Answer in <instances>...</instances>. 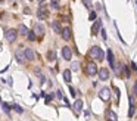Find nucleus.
<instances>
[{
    "mask_svg": "<svg viewBox=\"0 0 137 121\" xmlns=\"http://www.w3.org/2000/svg\"><path fill=\"white\" fill-rule=\"evenodd\" d=\"M27 39H28L30 41H34V40L37 39V34H36L34 31H28V34H27Z\"/></svg>",
    "mask_w": 137,
    "mask_h": 121,
    "instance_id": "nucleus-20",
    "label": "nucleus"
},
{
    "mask_svg": "<svg viewBox=\"0 0 137 121\" xmlns=\"http://www.w3.org/2000/svg\"><path fill=\"white\" fill-rule=\"evenodd\" d=\"M52 8H53V9H58V8H59V3H58V2H52Z\"/></svg>",
    "mask_w": 137,
    "mask_h": 121,
    "instance_id": "nucleus-28",
    "label": "nucleus"
},
{
    "mask_svg": "<svg viewBox=\"0 0 137 121\" xmlns=\"http://www.w3.org/2000/svg\"><path fill=\"white\" fill-rule=\"evenodd\" d=\"M131 69H133V71H137V65H136V62H131Z\"/></svg>",
    "mask_w": 137,
    "mask_h": 121,
    "instance_id": "nucleus-31",
    "label": "nucleus"
},
{
    "mask_svg": "<svg viewBox=\"0 0 137 121\" xmlns=\"http://www.w3.org/2000/svg\"><path fill=\"white\" fill-rule=\"evenodd\" d=\"M55 59H56V52L55 50H49V52H47V61L53 62Z\"/></svg>",
    "mask_w": 137,
    "mask_h": 121,
    "instance_id": "nucleus-16",
    "label": "nucleus"
},
{
    "mask_svg": "<svg viewBox=\"0 0 137 121\" xmlns=\"http://www.w3.org/2000/svg\"><path fill=\"white\" fill-rule=\"evenodd\" d=\"M62 56H64V59H66V61H69V59L72 58V50L69 49V46H64V47H62Z\"/></svg>",
    "mask_w": 137,
    "mask_h": 121,
    "instance_id": "nucleus-7",
    "label": "nucleus"
},
{
    "mask_svg": "<svg viewBox=\"0 0 137 121\" xmlns=\"http://www.w3.org/2000/svg\"><path fill=\"white\" fill-rule=\"evenodd\" d=\"M2 3H3V0H0V5H2Z\"/></svg>",
    "mask_w": 137,
    "mask_h": 121,
    "instance_id": "nucleus-37",
    "label": "nucleus"
},
{
    "mask_svg": "<svg viewBox=\"0 0 137 121\" xmlns=\"http://www.w3.org/2000/svg\"><path fill=\"white\" fill-rule=\"evenodd\" d=\"M122 69H124V74H125V77H127V78H130V75H131V71H130V68L125 67V65H122Z\"/></svg>",
    "mask_w": 137,
    "mask_h": 121,
    "instance_id": "nucleus-22",
    "label": "nucleus"
},
{
    "mask_svg": "<svg viewBox=\"0 0 137 121\" xmlns=\"http://www.w3.org/2000/svg\"><path fill=\"white\" fill-rule=\"evenodd\" d=\"M2 106H3V111H5L6 114H10V109H9V106H8V103H2Z\"/></svg>",
    "mask_w": 137,
    "mask_h": 121,
    "instance_id": "nucleus-24",
    "label": "nucleus"
},
{
    "mask_svg": "<svg viewBox=\"0 0 137 121\" xmlns=\"http://www.w3.org/2000/svg\"><path fill=\"white\" fill-rule=\"evenodd\" d=\"M64 80L66 81V83L71 81V71H69V69H65L64 71Z\"/></svg>",
    "mask_w": 137,
    "mask_h": 121,
    "instance_id": "nucleus-19",
    "label": "nucleus"
},
{
    "mask_svg": "<svg viewBox=\"0 0 137 121\" xmlns=\"http://www.w3.org/2000/svg\"><path fill=\"white\" fill-rule=\"evenodd\" d=\"M19 34H21V36H25V37H27V34H28V28L25 27V25H21V27H19Z\"/></svg>",
    "mask_w": 137,
    "mask_h": 121,
    "instance_id": "nucleus-21",
    "label": "nucleus"
},
{
    "mask_svg": "<svg viewBox=\"0 0 137 121\" xmlns=\"http://www.w3.org/2000/svg\"><path fill=\"white\" fill-rule=\"evenodd\" d=\"M52 99H53V94H47V96H46V103H49Z\"/></svg>",
    "mask_w": 137,
    "mask_h": 121,
    "instance_id": "nucleus-26",
    "label": "nucleus"
},
{
    "mask_svg": "<svg viewBox=\"0 0 137 121\" xmlns=\"http://www.w3.org/2000/svg\"><path fill=\"white\" fill-rule=\"evenodd\" d=\"M16 59H18V62L22 63L24 61H25V55H24L21 50H18V52H16Z\"/></svg>",
    "mask_w": 137,
    "mask_h": 121,
    "instance_id": "nucleus-18",
    "label": "nucleus"
},
{
    "mask_svg": "<svg viewBox=\"0 0 137 121\" xmlns=\"http://www.w3.org/2000/svg\"><path fill=\"white\" fill-rule=\"evenodd\" d=\"M0 102H2V98H0Z\"/></svg>",
    "mask_w": 137,
    "mask_h": 121,
    "instance_id": "nucleus-38",
    "label": "nucleus"
},
{
    "mask_svg": "<svg viewBox=\"0 0 137 121\" xmlns=\"http://www.w3.org/2000/svg\"><path fill=\"white\" fill-rule=\"evenodd\" d=\"M32 31L36 33L38 37H41L43 34H44V27H43L40 22H38V24H36V25H34V30H32Z\"/></svg>",
    "mask_w": 137,
    "mask_h": 121,
    "instance_id": "nucleus-10",
    "label": "nucleus"
},
{
    "mask_svg": "<svg viewBox=\"0 0 137 121\" xmlns=\"http://www.w3.org/2000/svg\"><path fill=\"white\" fill-rule=\"evenodd\" d=\"M78 67H80V65H78V62H74V63H72V69H74V71H77Z\"/></svg>",
    "mask_w": 137,
    "mask_h": 121,
    "instance_id": "nucleus-29",
    "label": "nucleus"
},
{
    "mask_svg": "<svg viewBox=\"0 0 137 121\" xmlns=\"http://www.w3.org/2000/svg\"><path fill=\"white\" fill-rule=\"evenodd\" d=\"M88 18H90V21H94V19H96V12H91Z\"/></svg>",
    "mask_w": 137,
    "mask_h": 121,
    "instance_id": "nucleus-27",
    "label": "nucleus"
},
{
    "mask_svg": "<svg viewBox=\"0 0 137 121\" xmlns=\"http://www.w3.org/2000/svg\"><path fill=\"white\" fill-rule=\"evenodd\" d=\"M83 3H84L86 6H88V3H87V0H83Z\"/></svg>",
    "mask_w": 137,
    "mask_h": 121,
    "instance_id": "nucleus-34",
    "label": "nucleus"
},
{
    "mask_svg": "<svg viewBox=\"0 0 137 121\" xmlns=\"http://www.w3.org/2000/svg\"><path fill=\"white\" fill-rule=\"evenodd\" d=\"M69 92H71V94H72V96H75V94H77V93H75V90H74L72 87H69Z\"/></svg>",
    "mask_w": 137,
    "mask_h": 121,
    "instance_id": "nucleus-33",
    "label": "nucleus"
},
{
    "mask_svg": "<svg viewBox=\"0 0 137 121\" xmlns=\"http://www.w3.org/2000/svg\"><path fill=\"white\" fill-rule=\"evenodd\" d=\"M90 56L93 59H96V61H103L105 53H103V50H102L99 46H93V47L90 49Z\"/></svg>",
    "mask_w": 137,
    "mask_h": 121,
    "instance_id": "nucleus-1",
    "label": "nucleus"
},
{
    "mask_svg": "<svg viewBox=\"0 0 137 121\" xmlns=\"http://www.w3.org/2000/svg\"><path fill=\"white\" fill-rule=\"evenodd\" d=\"M100 33H102V37H103V40H106V31H105V30H100Z\"/></svg>",
    "mask_w": 137,
    "mask_h": 121,
    "instance_id": "nucleus-32",
    "label": "nucleus"
},
{
    "mask_svg": "<svg viewBox=\"0 0 137 121\" xmlns=\"http://www.w3.org/2000/svg\"><path fill=\"white\" fill-rule=\"evenodd\" d=\"M5 37H6V40L9 41V43H13V41L16 40V37H18V31H16V30H13V28H10V30H6Z\"/></svg>",
    "mask_w": 137,
    "mask_h": 121,
    "instance_id": "nucleus-2",
    "label": "nucleus"
},
{
    "mask_svg": "<svg viewBox=\"0 0 137 121\" xmlns=\"http://www.w3.org/2000/svg\"><path fill=\"white\" fill-rule=\"evenodd\" d=\"M83 100L81 99H78V100H75V103H74V109H75V112H80L83 109Z\"/></svg>",
    "mask_w": 137,
    "mask_h": 121,
    "instance_id": "nucleus-14",
    "label": "nucleus"
},
{
    "mask_svg": "<svg viewBox=\"0 0 137 121\" xmlns=\"http://www.w3.org/2000/svg\"><path fill=\"white\" fill-rule=\"evenodd\" d=\"M106 56H108V61H109V65L112 69H115V59H114V53H112V50H108L106 52Z\"/></svg>",
    "mask_w": 137,
    "mask_h": 121,
    "instance_id": "nucleus-12",
    "label": "nucleus"
},
{
    "mask_svg": "<svg viewBox=\"0 0 137 121\" xmlns=\"http://www.w3.org/2000/svg\"><path fill=\"white\" fill-rule=\"evenodd\" d=\"M86 72L88 74V75H94V74H97V65L94 62H88L86 67Z\"/></svg>",
    "mask_w": 137,
    "mask_h": 121,
    "instance_id": "nucleus-3",
    "label": "nucleus"
},
{
    "mask_svg": "<svg viewBox=\"0 0 137 121\" xmlns=\"http://www.w3.org/2000/svg\"><path fill=\"white\" fill-rule=\"evenodd\" d=\"M56 96H58V99H62V98H64V96H62V90H58Z\"/></svg>",
    "mask_w": 137,
    "mask_h": 121,
    "instance_id": "nucleus-30",
    "label": "nucleus"
},
{
    "mask_svg": "<svg viewBox=\"0 0 137 121\" xmlns=\"http://www.w3.org/2000/svg\"><path fill=\"white\" fill-rule=\"evenodd\" d=\"M9 2H12V0H9Z\"/></svg>",
    "mask_w": 137,
    "mask_h": 121,
    "instance_id": "nucleus-39",
    "label": "nucleus"
},
{
    "mask_svg": "<svg viewBox=\"0 0 137 121\" xmlns=\"http://www.w3.org/2000/svg\"><path fill=\"white\" fill-rule=\"evenodd\" d=\"M102 30V21L100 19H96L94 24H93V27H91V34L93 36H97V33Z\"/></svg>",
    "mask_w": 137,
    "mask_h": 121,
    "instance_id": "nucleus-5",
    "label": "nucleus"
},
{
    "mask_svg": "<svg viewBox=\"0 0 137 121\" xmlns=\"http://www.w3.org/2000/svg\"><path fill=\"white\" fill-rule=\"evenodd\" d=\"M52 28H53V31L58 33V34L62 31V28H60V24L58 22V21H53V22H52Z\"/></svg>",
    "mask_w": 137,
    "mask_h": 121,
    "instance_id": "nucleus-15",
    "label": "nucleus"
},
{
    "mask_svg": "<svg viewBox=\"0 0 137 121\" xmlns=\"http://www.w3.org/2000/svg\"><path fill=\"white\" fill-rule=\"evenodd\" d=\"M60 34H62V39H64L65 41L71 40V37H72V33H71V28H69V27H65V28H62V31H60Z\"/></svg>",
    "mask_w": 137,
    "mask_h": 121,
    "instance_id": "nucleus-6",
    "label": "nucleus"
},
{
    "mask_svg": "<svg viewBox=\"0 0 137 121\" xmlns=\"http://www.w3.org/2000/svg\"><path fill=\"white\" fill-rule=\"evenodd\" d=\"M52 2H58V3H59V0H52Z\"/></svg>",
    "mask_w": 137,
    "mask_h": 121,
    "instance_id": "nucleus-36",
    "label": "nucleus"
},
{
    "mask_svg": "<svg viewBox=\"0 0 137 121\" xmlns=\"http://www.w3.org/2000/svg\"><path fill=\"white\" fill-rule=\"evenodd\" d=\"M99 98L102 99V100H105V102H108L111 99V90L108 89V87H105V89L100 90V93H99Z\"/></svg>",
    "mask_w": 137,
    "mask_h": 121,
    "instance_id": "nucleus-4",
    "label": "nucleus"
},
{
    "mask_svg": "<svg viewBox=\"0 0 137 121\" xmlns=\"http://www.w3.org/2000/svg\"><path fill=\"white\" fill-rule=\"evenodd\" d=\"M24 55H25V59H27V61H34V59H36V53H34L32 49H27L24 52Z\"/></svg>",
    "mask_w": 137,
    "mask_h": 121,
    "instance_id": "nucleus-11",
    "label": "nucleus"
},
{
    "mask_svg": "<svg viewBox=\"0 0 137 121\" xmlns=\"http://www.w3.org/2000/svg\"><path fill=\"white\" fill-rule=\"evenodd\" d=\"M37 2H38V3H43V2H44V0H37Z\"/></svg>",
    "mask_w": 137,
    "mask_h": 121,
    "instance_id": "nucleus-35",
    "label": "nucleus"
},
{
    "mask_svg": "<svg viewBox=\"0 0 137 121\" xmlns=\"http://www.w3.org/2000/svg\"><path fill=\"white\" fill-rule=\"evenodd\" d=\"M99 78H100L102 81H105L109 78V69H106V68H100L99 69Z\"/></svg>",
    "mask_w": 137,
    "mask_h": 121,
    "instance_id": "nucleus-9",
    "label": "nucleus"
},
{
    "mask_svg": "<svg viewBox=\"0 0 137 121\" xmlns=\"http://www.w3.org/2000/svg\"><path fill=\"white\" fill-rule=\"evenodd\" d=\"M12 108H13V109H15L16 112H19V114H22V112H24V109H22L21 106H19V105H16V103H13V105H12Z\"/></svg>",
    "mask_w": 137,
    "mask_h": 121,
    "instance_id": "nucleus-23",
    "label": "nucleus"
},
{
    "mask_svg": "<svg viewBox=\"0 0 137 121\" xmlns=\"http://www.w3.org/2000/svg\"><path fill=\"white\" fill-rule=\"evenodd\" d=\"M133 94H134V96H137V81L134 83V86H133Z\"/></svg>",
    "mask_w": 137,
    "mask_h": 121,
    "instance_id": "nucleus-25",
    "label": "nucleus"
},
{
    "mask_svg": "<svg viewBox=\"0 0 137 121\" xmlns=\"http://www.w3.org/2000/svg\"><path fill=\"white\" fill-rule=\"evenodd\" d=\"M49 10L44 9V8H40V9L37 10V16H38V19H47L49 18Z\"/></svg>",
    "mask_w": 137,
    "mask_h": 121,
    "instance_id": "nucleus-8",
    "label": "nucleus"
},
{
    "mask_svg": "<svg viewBox=\"0 0 137 121\" xmlns=\"http://www.w3.org/2000/svg\"><path fill=\"white\" fill-rule=\"evenodd\" d=\"M106 120L108 121H117L118 118H117V114H115L114 111L108 109V111H106Z\"/></svg>",
    "mask_w": 137,
    "mask_h": 121,
    "instance_id": "nucleus-13",
    "label": "nucleus"
},
{
    "mask_svg": "<svg viewBox=\"0 0 137 121\" xmlns=\"http://www.w3.org/2000/svg\"><path fill=\"white\" fill-rule=\"evenodd\" d=\"M134 112H136V105L133 103L131 98H130V111H128V117H133L134 115Z\"/></svg>",
    "mask_w": 137,
    "mask_h": 121,
    "instance_id": "nucleus-17",
    "label": "nucleus"
}]
</instances>
